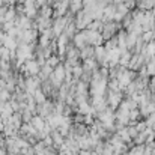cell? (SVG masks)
Instances as JSON below:
<instances>
[{
  "label": "cell",
  "instance_id": "obj_1",
  "mask_svg": "<svg viewBox=\"0 0 155 155\" xmlns=\"http://www.w3.org/2000/svg\"><path fill=\"white\" fill-rule=\"evenodd\" d=\"M81 9H84V0H71L69 2V12L71 14H77Z\"/></svg>",
  "mask_w": 155,
  "mask_h": 155
},
{
  "label": "cell",
  "instance_id": "obj_2",
  "mask_svg": "<svg viewBox=\"0 0 155 155\" xmlns=\"http://www.w3.org/2000/svg\"><path fill=\"white\" fill-rule=\"evenodd\" d=\"M80 57L84 60V59H89V57H95V47L94 45H86L84 48L80 50Z\"/></svg>",
  "mask_w": 155,
  "mask_h": 155
}]
</instances>
